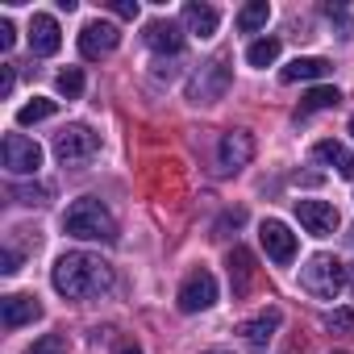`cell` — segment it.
Segmentation results:
<instances>
[{
	"instance_id": "cell-1",
	"label": "cell",
	"mask_w": 354,
	"mask_h": 354,
	"mask_svg": "<svg viewBox=\"0 0 354 354\" xmlns=\"http://www.w3.org/2000/svg\"><path fill=\"white\" fill-rule=\"evenodd\" d=\"M50 283L59 296L67 300H88V296H100L113 288V267L100 259V254H88V250H67L55 271H50Z\"/></svg>"
},
{
	"instance_id": "cell-2",
	"label": "cell",
	"mask_w": 354,
	"mask_h": 354,
	"mask_svg": "<svg viewBox=\"0 0 354 354\" xmlns=\"http://www.w3.org/2000/svg\"><path fill=\"white\" fill-rule=\"evenodd\" d=\"M63 230L80 242H117V221L113 213L96 201V196H84L75 201L67 213H63Z\"/></svg>"
},
{
	"instance_id": "cell-3",
	"label": "cell",
	"mask_w": 354,
	"mask_h": 354,
	"mask_svg": "<svg viewBox=\"0 0 354 354\" xmlns=\"http://www.w3.org/2000/svg\"><path fill=\"white\" fill-rule=\"evenodd\" d=\"M300 288L308 296H317V300H337L342 288H346V267L333 254H313L300 267Z\"/></svg>"
},
{
	"instance_id": "cell-4",
	"label": "cell",
	"mask_w": 354,
	"mask_h": 354,
	"mask_svg": "<svg viewBox=\"0 0 354 354\" xmlns=\"http://www.w3.org/2000/svg\"><path fill=\"white\" fill-rule=\"evenodd\" d=\"M230 80H234V67H230V55L221 50V55H213V59L192 75L188 100H192V104H213V100H221V96L230 92Z\"/></svg>"
},
{
	"instance_id": "cell-5",
	"label": "cell",
	"mask_w": 354,
	"mask_h": 354,
	"mask_svg": "<svg viewBox=\"0 0 354 354\" xmlns=\"http://www.w3.org/2000/svg\"><path fill=\"white\" fill-rule=\"evenodd\" d=\"M96 150H100V138H96L92 125H84V121H75V125H67V129L55 133V154H59L63 167H80V162H88Z\"/></svg>"
},
{
	"instance_id": "cell-6",
	"label": "cell",
	"mask_w": 354,
	"mask_h": 354,
	"mask_svg": "<svg viewBox=\"0 0 354 354\" xmlns=\"http://www.w3.org/2000/svg\"><path fill=\"white\" fill-rule=\"evenodd\" d=\"M0 162H5L9 175H38L42 146L26 133H5V142H0Z\"/></svg>"
},
{
	"instance_id": "cell-7",
	"label": "cell",
	"mask_w": 354,
	"mask_h": 354,
	"mask_svg": "<svg viewBox=\"0 0 354 354\" xmlns=\"http://www.w3.org/2000/svg\"><path fill=\"white\" fill-rule=\"evenodd\" d=\"M217 304V279H213V271H192L184 283H180V308L184 313H205V308H213Z\"/></svg>"
},
{
	"instance_id": "cell-8",
	"label": "cell",
	"mask_w": 354,
	"mask_h": 354,
	"mask_svg": "<svg viewBox=\"0 0 354 354\" xmlns=\"http://www.w3.org/2000/svg\"><path fill=\"white\" fill-rule=\"evenodd\" d=\"M250 158H254V138H250L246 129H230V133H221V142H217V167H221L225 175L242 171Z\"/></svg>"
},
{
	"instance_id": "cell-9",
	"label": "cell",
	"mask_w": 354,
	"mask_h": 354,
	"mask_svg": "<svg viewBox=\"0 0 354 354\" xmlns=\"http://www.w3.org/2000/svg\"><path fill=\"white\" fill-rule=\"evenodd\" d=\"M117 42H121V30L113 21H88L80 30V55L84 59H104L117 50Z\"/></svg>"
},
{
	"instance_id": "cell-10",
	"label": "cell",
	"mask_w": 354,
	"mask_h": 354,
	"mask_svg": "<svg viewBox=\"0 0 354 354\" xmlns=\"http://www.w3.org/2000/svg\"><path fill=\"white\" fill-rule=\"evenodd\" d=\"M296 217L313 238H329L342 225V217H337V209L329 201H296Z\"/></svg>"
},
{
	"instance_id": "cell-11",
	"label": "cell",
	"mask_w": 354,
	"mask_h": 354,
	"mask_svg": "<svg viewBox=\"0 0 354 354\" xmlns=\"http://www.w3.org/2000/svg\"><path fill=\"white\" fill-rule=\"evenodd\" d=\"M259 238H263V250H267V259H271V263L288 267V263L296 259V234H292L283 221H263Z\"/></svg>"
},
{
	"instance_id": "cell-12",
	"label": "cell",
	"mask_w": 354,
	"mask_h": 354,
	"mask_svg": "<svg viewBox=\"0 0 354 354\" xmlns=\"http://www.w3.org/2000/svg\"><path fill=\"white\" fill-rule=\"evenodd\" d=\"M59 46H63L59 21L50 13H34V21H30V50L38 59H46V55H59Z\"/></svg>"
},
{
	"instance_id": "cell-13",
	"label": "cell",
	"mask_w": 354,
	"mask_h": 354,
	"mask_svg": "<svg viewBox=\"0 0 354 354\" xmlns=\"http://www.w3.org/2000/svg\"><path fill=\"white\" fill-rule=\"evenodd\" d=\"M146 46L154 55H180L184 50V30L175 26V21H146Z\"/></svg>"
},
{
	"instance_id": "cell-14",
	"label": "cell",
	"mask_w": 354,
	"mask_h": 354,
	"mask_svg": "<svg viewBox=\"0 0 354 354\" xmlns=\"http://www.w3.org/2000/svg\"><path fill=\"white\" fill-rule=\"evenodd\" d=\"M38 317H42L38 296H5L0 300V321H5V329H21V325H30Z\"/></svg>"
},
{
	"instance_id": "cell-15",
	"label": "cell",
	"mask_w": 354,
	"mask_h": 354,
	"mask_svg": "<svg viewBox=\"0 0 354 354\" xmlns=\"http://www.w3.org/2000/svg\"><path fill=\"white\" fill-rule=\"evenodd\" d=\"M275 329H279V308H263L259 317H250V321H242V342L250 346V350H263L271 337H275Z\"/></svg>"
},
{
	"instance_id": "cell-16",
	"label": "cell",
	"mask_w": 354,
	"mask_h": 354,
	"mask_svg": "<svg viewBox=\"0 0 354 354\" xmlns=\"http://www.w3.org/2000/svg\"><path fill=\"white\" fill-rule=\"evenodd\" d=\"M313 158L325 162V167H333L342 180H354V154H350L337 138H321V142L313 146Z\"/></svg>"
},
{
	"instance_id": "cell-17",
	"label": "cell",
	"mask_w": 354,
	"mask_h": 354,
	"mask_svg": "<svg viewBox=\"0 0 354 354\" xmlns=\"http://www.w3.org/2000/svg\"><path fill=\"white\" fill-rule=\"evenodd\" d=\"M217 26H221V13L213 9V5H184V30L188 34H196V38H213L217 34Z\"/></svg>"
},
{
	"instance_id": "cell-18",
	"label": "cell",
	"mask_w": 354,
	"mask_h": 354,
	"mask_svg": "<svg viewBox=\"0 0 354 354\" xmlns=\"http://www.w3.org/2000/svg\"><path fill=\"white\" fill-rule=\"evenodd\" d=\"M230 283H234V296H246L250 283H254V254L246 246L230 250Z\"/></svg>"
},
{
	"instance_id": "cell-19",
	"label": "cell",
	"mask_w": 354,
	"mask_h": 354,
	"mask_svg": "<svg viewBox=\"0 0 354 354\" xmlns=\"http://www.w3.org/2000/svg\"><path fill=\"white\" fill-rule=\"evenodd\" d=\"M329 75V63L325 59H292L283 71H279V80L283 84H300V80H325Z\"/></svg>"
},
{
	"instance_id": "cell-20",
	"label": "cell",
	"mask_w": 354,
	"mask_h": 354,
	"mask_svg": "<svg viewBox=\"0 0 354 354\" xmlns=\"http://www.w3.org/2000/svg\"><path fill=\"white\" fill-rule=\"evenodd\" d=\"M271 21V5H267V0H250V5L238 13V30L242 34H254V30H263Z\"/></svg>"
},
{
	"instance_id": "cell-21",
	"label": "cell",
	"mask_w": 354,
	"mask_h": 354,
	"mask_svg": "<svg viewBox=\"0 0 354 354\" xmlns=\"http://www.w3.org/2000/svg\"><path fill=\"white\" fill-rule=\"evenodd\" d=\"M279 50H283L279 38H259V42L246 46V63H250V67H271V63L279 59Z\"/></svg>"
},
{
	"instance_id": "cell-22",
	"label": "cell",
	"mask_w": 354,
	"mask_h": 354,
	"mask_svg": "<svg viewBox=\"0 0 354 354\" xmlns=\"http://www.w3.org/2000/svg\"><path fill=\"white\" fill-rule=\"evenodd\" d=\"M55 109H59V100H50V96H34L30 104H21V109H17V125L46 121V117H55Z\"/></svg>"
},
{
	"instance_id": "cell-23",
	"label": "cell",
	"mask_w": 354,
	"mask_h": 354,
	"mask_svg": "<svg viewBox=\"0 0 354 354\" xmlns=\"http://www.w3.org/2000/svg\"><path fill=\"white\" fill-rule=\"evenodd\" d=\"M337 104H342V92H337V88H313V92L304 96V104H300V117L321 113V109H337Z\"/></svg>"
},
{
	"instance_id": "cell-24",
	"label": "cell",
	"mask_w": 354,
	"mask_h": 354,
	"mask_svg": "<svg viewBox=\"0 0 354 354\" xmlns=\"http://www.w3.org/2000/svg\"><path fill=\"white\" fill-rule=\"evenodd\" d=\"M55 88H59V92H63L67 100H75V96L84 92V71H80V67H67V71H59Z\"/></svg>"
},
{
	"instance_id": "cell-25",
	"label": "cell",
	"mask_w": 354,
	"mask_h": 354,
	"mask_svg": "<svg viewBox=\"0 0 354 354\" xmlns=\"http://www.w3.org/2000/svg\"><path fill=\"white\" fill-rule=\"evenodd\" d=\"M9 196H13L17 205H46V201H50V188H42V184H34V188L13 184V188H9Z\"/></svg>"
},
{
	"instance_id": "cell-26",
	"label": "cell",
	"mask_w": 354,
	"mask_h": 354,
	"mask_svg": "<svg viewBox=\"0 0 354 354\" xmlns=\"http://www.w3.org/2000/svg\"><path fill=\"white\" fill-rule=\"evenodd\" d=\"M26 354H67V337H63V333H46V337H38Z\"/></svg>"
},
{
	"instance_id": "cell-27",
	"label": "cell",
	"mask_w": 354,
	"mask_h": 354,
	"mask_svg": "<svg viewBox=\"0 0 354 354\" xmlns=\"http://www.w3.org/2000/svg\"><path fill=\"white\" fill-rule=\"evenodd\" d=\"M325 325H329V329H337V333H346V329L354 325V313H350V308H333V313L325 317Z\"/></svg>"
},
{
	"instance_id": "cell-28",
	"label": "cell",
	"mask_w": 354,
	"mask_h": 354,
	"mask_svg": "<svg viewBox=\"0 0 354 354\" xmlns=\"http://www.w3.org/2000/svg\"><path fill=\"white\" fill-rule=\"evenodd\" d=\"M13 42H17L13 21H9V17H0V50H13Z\"/></svg>"
},
{
	"instance_id": "cell-29",
	"label": "cell",
	"mask_w": 354,
	"mask_h": 354,
	"mask_svg": "<svg viewBox=\"0 0 354 354\" xmlns=\"http://www.w3.org/2000/svg\"><path fill=\"white\" fill-rule=\"evenodd\" d=\"M0 271H5V275H17V271H21V254H17L13 246L5 250V259H0Z\"/></svg>"
},
{
	"instance_id": "cell-30",
	"label": "cell",
	"mask_w": 354,
	"mask_h": 354,
	"mask_svg": "<svg viewBox=\"0 0 354 354\" xmlns=\"http://www.w3.org/2000/svg\"><path fill=\"white\" fill-rule=\"evenodd\" d=\"M113 13H117L121 21H133V17H138V0H117Z\"/></svg>"
},
{
	"instance_id": "cell-31",
	"label": "cell",
	"mask_w": 354,
	"mask_h": 354,
	"mask_svg": "<svg viewBox=\"0 0 354 354\" xmlns=\"http://www.w3.org/2000/svg\"><path fill=\"white\" fill-rule=\"evenodd\" d=\"M13 92V67H0V96Z\"/></svg>"
},
{
	"instance_id": "cell-32",
	"label": "cell",
	"mask_w": 354,
	"mask_h": 354,
	"mask_svg": "<svg viewBox=\"0 0 354 354\" xmlns=\"http://www.w3.org/2000/svg\"><path fill=\"white\" fill-rule=\"evenodd\" d=\"M117 354H142V346H138V342H121Z\"/></svg>"
},
{
	"instance_id": "cell-33",
	"label": "cell",
	"mask_w": 354,
	"mask_h": 354,
	"mask_svg": "<svg viewBox=\"0 0 354 354\" xmlns=\"http://www.w3.org/2000/svg\"><path fill=\"white\" fill-rule=\"evenodd\" d=\"M205 354H225V350H205Z\"/></svg>"
},
{
	"instance_id": "cell-34",
	"label": "cell",
	"mask_w": 354,
	"mask_h": 354,
	"mask_svg": "<svg viewBox=\"0 0 354 354\" xmlns=\"http://www.w3.org/2000/svg\"><path fill=\"white\" fill-rule=\"evenodd\" d=\"M350 133H354V117H350Z\"/></svg>"
},
{
	"instance_id": "cell-35",
	"label": "cell",
	"mask_w": 354,
	"mask_h": 354,
	"mask_svg": "<svg viewBox=\"0 0 354 354\" xmlns=\"http://www.w3.org/2000/svg\"><path fill=\"white\" fill-rule=\"evenodd\" d=\"M333 354H346V350H333Z\"/></svg>"
}]
</instances>
